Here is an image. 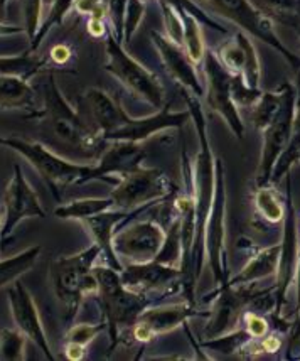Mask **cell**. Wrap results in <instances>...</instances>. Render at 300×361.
<instances>
[{"instance_id":"obj_1","label":"cell","mask_w":300,"mask_h":361,"mask_svg":"<svg viewBox=\"0 0 300 361\" xmlns=\"http://www.w3.org/2000/svg\"><path fill=\"white\" fill-rule=\"evenodd\" d=\"M103 255L96 243L71 257H59L49 267V281L56 299L64 309V321L70 322L78 314L81 302L98 292V281L93 267Z\"/></svg>"},{"instance_id":"obj_2","label":"cell","mask_w":300,"mask_h":361,"mask_svg":"<svg viewBox=\"0 0 300 361\" xmlns=\"http://www.w3.org/2000/svg\"><path fill=\"white\" fill-rule=\"evenodd\" d=\"M98 281V295H100L103 314L106 317V324L110 331L111 348L117 346L120 333L134 328L139 316L147 309V294H139L127 289L122 283L118 270L111 267H93Z\"/></svg>"},{"instance_id":"obj_3","label":"cell","mask_w":300,"mask_h":361,"mask_svg":"<svg viewBox=\"0 0 300 361\" xmlns=\"http://www.w3.org/2000/svg\"><path fill=\"white\" fill-rule=\"evenodd\" d=\"M0 145H6V147L19 152L42 176L56 200L61 197L59 191L68 184H83L88 180L98 179L95 166L76 164V162L66 161V159L59 157L58 154L51 152L39 142L24 140L19 137H7V139H0Z\"/></svg>"},{"instance_id":"obj_4","label":"cell","mask_w":300,"mask_h":361,"mask_svg":"<svg viewBox=\"0 0 300 361\" xmlns=\"http://www.w3.org/2000/svg\"><path fill=\"white\" fill-rule=\"evenodd\" d=\"M46 93V109L42 110V120L48 126V130L64 145L81 150L83 154H95L100 150L101 139L100 132L92 130L87 123H83L80 114L76 111L66 98L63 97L61 90L54 81V75L51 73L48 83L44 88Z\"/></svg>"},{"instance_id":"obj_5","label":"cell","mask_w":300,"mask_h":361,"mask_svg":"<svg viewBox=\"0 0 300 361\" xmlns=\"http://www.w3.org/2000/svg\"><path fill=\"white\" fill-rule=\"evenodd\" d=\"M106 46V64L105 70L115 76L120 83L132 94L144 100L154 109L161 110L164 105V87L154 73L144 68L137 59L123 49L122 42L108 36L105 41Z\"/></svg>"},{"instance_id":"obj_6","label":"cell","mask_w":300,"mask_h":361,"mask_svg":"<svg viewBox=\"0 0 300 361\" xmlns=\"http://www.w3.org/2000/svg\"><path fill=\"white\" fill-rule=\"evenodd\" d=\"M175 186L167 176L158 169L139 167L118 179L110 197L115 208L134 212L139 208H149L150 204L174 195Z\"/></svg>"},{"instance_id":"obj_7","label":"cell","mask_w":300,"mask_h":361,"mask_svg":"<svg viewBox=\"0 0 300 361\" xmlns=\"http://www.w3.org/2000/svg\"><path fill=\"white\" fill-rule=\"evenodd\" d=\"M209 11L214 14H220L231 23H235L243 31L250 32L251 36L258 37L263 42H267L277 51H280L285 56L295 70H300V58L290 53L287 47L282 44L277 34L273 32V25L268 20V17L260 11L251 0H201Z\"/></svg>"},{"instance_id":"obj_8","label":"cell","mask_w":300,"mask_h":361,"mask_svg":"<svg viewBox=\"0 0 300 361\" xmlns=\"http://www.w3.org/2000/svg\"><path fill=\"white\" fill-rule=\"evenodd\" d=\"M204 76L208 80V93H206V100L208 105L211 106L214 111L221 115L223 118L228 122L231 130L237 134V137L242 139L243 132H245V126L243 120L239 117L237 103L233 98V81L235 75L223 66L214 53H206L204 56Z\"/></svg>"},{"instance_id":"obj_9","label":"cell","mask_w":300,"mask_h":361,"mask_svg":"<svg viewBox=\"0 0 300 361\" xmlns=\"http://www.w3.org/2000/svg\"><path fill=\"white\" fill-rule=\"evenodd\" d=\"M295 117V93L290 85H284V102L280 111L270 126L263 130V152L258 169V183L265 184L270 179L273 166L277 164L278 157L289 147L292 139Z\"/></svg>"},{"instance_id":"obj_10","label":"cell","mask_w":300,"mask_h":361,"mask_svg":"<svg viewBox=\"0 0 300 361\" xmlns=\"http://www.w3.org/2000/svg\"><path fill=\"white\" fill-rule=\"evenodd\" d=\"M165 242V231L156 221H135L113 235V250L118 259L145 264L157 259Z\"/></svg>"},{"instance_id":"obj_11","label":"cell","mask_w":300,"mask_h":361,"mask_svg":"<svg viewBox=\"0 0 300 361\" xmlns=\"http://www.w3.org/2000/svg\"><path fill=\"white\" fill-rule=\"evenodd\" d=\"M4 216L6 220L0 228V240H6L11 236L15 226L25 218H44L46 212L42 209L31 184L25 180L23 167H14V176L11 183L7 184L6 192H4Z\"/></svg>"},{"instance_id":"obj_12","label":"cell","mask_w":300,"mask_h":361,"mask_svg":"<svg viewBox=\"0 0 300 361\" xmlns=\"http://www.w3.org/2000/svg\"><path fill=\"white\" fill-rule=\"evenodd\" d=\"M225 178H223L221 161L216 164V189H214V197L211 209H209V218L206 223V255H208L209 264H211L213 274L216 281L223 282L226 275V259H225Z\"/></svg>"},{"instance_id":"obj_13","label":"cell","mask_w":300,"mask_h":361,"mask_svg":"<svg viewBox=\"0 0 300 361\" xmlns=\"http://www.w3.org/2000/svg\"><path fill=\"white\" fill-rule=\"evenodd\" d=\"M7 298L8 304H11L12 317H14L17 329H19L25 338L31 339L34 345L44 353L46 358L54 360L53 353H51L48 338H46L44 328H42L36 302H34L31 292L25 289L23 282H19V279L8 287Z\"/></svg>"},{"instance_id":"obj_14","label":"cell","mask_w":300,"mask_h":361,"mask_svg":"<svg viewBox=\"0 0 300 361\" xmlns=\"http://www.w3.org/2000/svg\"><path fill=\"white\" fill-rule=\"evenodd\" d=\"M191 118L189 110L186 111H170L169 105H165L161 111H157L152 117L144 118H134L125 114L118 127L115 128L111 134L106 137V140L117 142V140H127V142H142L149 137L158 134V132L167 130V128H179L182 127L187 120Z\"/></svg>"},{"instance_id":"obj_15","label":"cell","mask_w":300,"mask_h":361,"mask_svg":"<svg viewBox=\"0 0 300 361\" xmlns=\"http://www.w3.org/2000/svg\"><path fill=\"white\" fill-rule=\"evenodd\" d=\"M150 36H152L154 44H156L162 63H164L169 75L175 81H179V85L189 90L192 94L203 97L204 88L201 85L198 75H196V64L191 61V58L187 56L182 44H177V42H174L173 39H169L164 34L157 31L150 32Z\"/></svg>"},{"instance_id":"obj_16","label":"cell","mask_w":300,"mask_h":361,"mask_svg":"<svg viewBox=\"0 0 300 361\" xmlns=\"http://www.w3.org/2000/svg\"><path fill=\"white\" fill-rule=\"evenodd\" d=\"M145 150L140 142H127L117 140L103 152V156L95 166L98 180L117 184L122 176L132 171L139 169L144 164Z\"/></svg>"},{"instance_id":"obj_17","label":"cell","mask_w":300,"mask_h":361,"mask_svg":"<svg viewBox=\"0 0 300 361\" xmlns=\"http://www.w3.org/2000/svg\"><path fill=\"white\" fill-rule=\"evenodd\" d=\"M223 66L228 70L231 75L242 76L245 85L251 90H258L260 81V64L258 56H256L255 47L245 34H237L233 41H228L220 49L218 54Z\"/></svg>"},{"instance_id":"obj_18","label":"cell","mask_w":300,"mask_h":361,"mask_svg":"<svg viewBox=\"0 0 300 361\" xmlns=\"http://www.w3.org/2000/svg\"><path fill=\"white\" fill-rule=\"evenodd\" d=\"M182 275V270L174 265H165L161 262H145V264H128L120 270L122 283L127 289L147 294L150 290L162 289L170 286Z\"/></svg>"},{"instance_id":"obj_19","label":"cell","mask_w":300,"mask_h":361,"mask_svg":"<svg viewBox=\"0 0 300 361\" xmlns=\"http://www.w3.org/2000/svg\"><path fill=\"white\" fill-rule=\"evenodd\" d=\"M144 209L145 208H139V209H134V212H125V209H118V208L117 212H111V209H108V212H103L100 214H95V216L87 218V220L81 221L83 223V226L87 228L88 233L92 235L93 242L101 248V253L106 259L108 267L118 270V272L123 269L122 262H120L117 253L113 250L115 228H117L118 223L128 220V216H132V214L139 212H144Z\"/></svg>"},{"instance_id":"obj_20","label":"cell","mask_w":300,"mask_h":361,"mask_svg":"<svg viewBox=\"0 0 300 361\" xmlns=\"http://www.w3.org/2000/svg\"><path fill=\"white\" fill-rule=\"evenodd\" d=\"M198 312L192 309L189 302L184 304H170V306H161V307H147L142 314L139 316L137 322H142L147 326L154 338L158 334H164L173 331L177 326H181L189 317L196 316Z\"/></svg>"},{"instance_id":"obj_21","label":"cell","mask_w":300,"mask_h":361,"mask_svg":"<svg viewBox=\"0 0 300 361\" xmlns=\"http://www.w3.org/2000/svg\"><path fill=\"white\" fill-rule=\"evenodd\" d=\"M243 302H245V292L233 290L231 286L226 287V289L221 292V298L218 299L216 302L214 319L209 322V328L206 331L208 336L216 338L218 334L223 333L230 324H233Z\"/></svg>"},{"instance_id":"obj_22","label":"cell","mask_w":300,"mask_h":361,"mask_svg":"<svg viewBox=\"0 0 300 361\" xmlns=\"http://www.w3.org/2000/svg\"><path fill=\"white\" fill-rule=\"evenodd\" d=\"M0 109H34V90L23 76H0Z\"/></svg>"},{"instance_id":"obj_23","label":"cell","mask_w":300,"mask_h":361,"mask_svg":"<svg viewBox=\"0 0 300 361\" xmlns=\"http://www.w3.org/2000/svg\"><path fill=\"white\" fill-rule=\"evenodd\" d=\"M280 253L282 245H275V247L265 248V250L256 253V255L250 260V264L243 269V272L239 274L233 282H230V286L250 283L275 274L278 270V264H280Z\"/></svg>"},{"instance_id":"obj_24","label":"cell","mask_w":300,"mask_h":361,"mask_svg":"<svg viewBox=\"0 0 300 361\" xmlns=\"http://www.w3.org/2000/svg\"><path fill=\"white\" fill-rule=\"evenodd\" d=\"M115 208L111 197H87V200H75L68 204H61L54 209V214L61 220H78L83 221L87 218L95 216L103 212Z\"/></svg>"},{"instance_id":"obj_25","label":"cell","mask_w":300,"mask_h":361,"mask_svg":"<svg viewBox=\"0 0 300 361\" xmlns=\"http://www.w3.org/2000/svg\"><path fill=\"white\" fill-rule=\"evenodd\" d=\"M42 252L41 245L27 248L19 255L12 257V259L0 260V289L8 286V283H14L20 275H24L27 270H31L36 264V260L39 259V253Z\"/></svg>"},{"instance_id":"obj_26","label":"cell","mask_w":300,"mask_h":361,"mask_svg":"<svg viewBox=\"0 0 300 361\" xmlns=\"http://www.w3.org/2000/svg\"><path fill=\"white\" fill-rule=\"evenodd\" d=\"M182 16V24H184V32H182V46L186 49L187 56L191 58V61L194 64L201 63L206 56V47H204V37L201 32L199 23L191 12L179 11Z\"/></svg>"},{"instance_id":"obj_27","label":"cell","mask_w":300,"mask_h":361,"mask_svg":"<svg viewBox=\"0 0 300 361\" xmlns=\"http://www.w3.org/2000/svg\"><path fill=\"white\" fill-rule=\"evenodd\" d=\"M261 12L285 24H300V0H255Z\"/></svg>"},{"instance_id":"obj_28","label":"cell","mask_w":300,"mask_h":361,"mask_svg":"<svg viewBox=\"0 0 300 361\" xmlns=\"http://www.w3.org/2000/svg\"><path fill=\"white\" fill-rule=\"evenodd\" d=\"M44 61H41L36 56L20 54V56H11V58H2L0 56V76L4 75H15L27 78V76L34 75L36 71L41 70Z\"/></svg>"},{"instance_id":"obj_29","label":"cell","mask_w":300,"mask_h":361,"mask_svg":"<svg viewBox=\"0 0 300 361\" xmlns=\"http://www.w3.org/2000/svg\"><path fill=\"white\" fill-rule=\"evenodd\" d=\"M25 336L19 329L0 331V361H23Z\"/></svg>"},{"instance_id":"obj_30","label":"cell","mask_w":300,"mask_h":361,"mask_svg":"<svg viewBox=\"0 0 300 361\" xmlns=\"http://www.w3.org/2000/svg\"><path fill=\"white\" fill-rule=\"evenodd\" d=\"M255 204L261 218H265L267 221L278 223L284 220V206L270 189H258L255 196Z\"/></svg>"},{"instance_id":"obj_31","label":"cell","mask_w":300,"mask_h":361,"mask_svg":"<svg viewBox=\"0 0 300 361\" xmlns=\"http://www.w3.org/2000/svg\"><path fill=\"white\" fill-rule=\"evenodd\" d=\"M145 12L144 0H128L127 4V14H125V29H123V42L128 44L134 36V32L139 27L140 20H142Z\"/></svg>"},{"instance_id":"obj_32","label":"cell","mask_w":300,"mask_h":361,"mask_svg":"<svg viewBox=\"0 0 300 361\" xmlns=\"http://www.w3.org/2000/svg\"><path fill=\"white\" fill-rule=\"evenodd\" d=\"M75 2H76V0H56V4L53 6V11H51L49 17H48V19H46L44 25H42V27H41V31L36 34V39L32 41V49H36V47L41 44L42 37H44L46 32L49 31L51 25L61 24V20L64 19V16H66V12L70 11L71 6Z\"/></svg>"},{"instance_id":"obj_33","label":"cell","mask_w":300,"mask_h":361,"mask_svg":"<svg viewBox=\"0 0 300 361\" xmlns=\"http://www.w3.org/2000/svg\"><path fill=\"white\" fill-rule=\"evenodd\" d=\"M128 0H105L106 14H108L111 24L115 27V39L123 41V29H125V14Z\"/></svg>"},{"instance_id":"obj_34","label":"cell","mask_w":300,"mask_h":361,"mask_svg":"<svg viewBox=\"0 0 300 361\" xmlns=\"http://www.w3.org/2000/svg\"><path fill=\"white\" fill-rule=\"evenodd\" d=\"M103 329H105V324H76L68 331L66 343H75V345L87 348Z\"/></svg>"},{"instance_id":"obj_35","label":"cell","mask_w":300,"mask_h":361,"mask_svg":"<svg viewBox=\"0 0 300 361\" xmlns=\"http://www.w3.org/2000/svg\"><path fill=\"white\" fill-rule=\"evenodd\" d=\"M245 322H246V333L250 334V336L261 338L267 334L268 324H267V321L261 319L260 316L248 312V314L245 316Z\"/></svg>"},{"instance_id":"obj_36","label":"cell","mask_w":300,"mask_h":361,"mask_svg":"<svg viewBox=\"0 0 300 361\" xmlns=\"http://www.w3.org/2000/svg\"><path fill=\"white\" fill-rule=\"evenodd\" d=\"M287 149H289V150L285 152L284 161L287 159V166H289L290 161H294V156L299 152V149H300V106H299L297 115L294 117L292 139H290V144H289V147H287Z\"/></svg>"},{"instance_id":"obj_37","label":"cell","mask_w":300,"mask_h":361,"mask_svg":"<svg viewBox=\"0 0 300 361\" xmlns=\"http://www.w3.org/2000/svg\"><path fill=\"white\" fill-rule=\"evenodd\" d=\"M88 31L93 37H103L106 36V27L103 19H98V17H92L88 23Z\"/></svg>"},{"instance_id":"obj_38","label":"cell","mask_w":300,"mask_h":361,"mask_svg":"<svg viewBox=\"0 0 300 361\" xmlns=\"http://www.w3.org/2000/svg\"><path fill=\"white\" fill-rule=\"evenodd\" d=\"M51 56H53V59H54L56 63L64 64V63L70 61L71 51H70V47H68V46L59 44V46H56L53 51H51Z\"/></svg>"},{"instance_id":"obj_39","label":"cell","mask_w":300,"mask_h":361,"mask_svg":"<svg viewBox=\"0 0 300 361\" xmlns=\"http://www.w3.org/2000/svg\"><path fill=\"white\" fill-rule=\"evenodd\" d=\"M66 358L71 361H80L85 358V346L75 345V343H66Z\"/></svg>"},{"instance_id":"obj_40","label":"cell","mask_w":300,"mask_h":361,"mask_svg":"<svg viewBox=\"0 0 300 361\" xmlns=\"http://www.w3.org/2000/svg\"><path fill=\"white\" fill-rule=\"evenodd\" d=\"M282 341L277 336H268L261 341V350L267 351V353H277L280 350Z\"/></svg>"},{"instance_id":"obj_41","label":"cell","mask_w":300,"mask_h":361,"mask_svg":"<svg viewBox=\"0 0 300 361\" xmlns=\"http://www.w3.org/2000/svg\"><path fill=\"white\" fill-rule=\"evenodd\" d=\"M295 283H297V309L300 307V253L297 255V264H295Z\"/></svg>"},{"instance_id":"obj_42","label":"cell","mask_w":300,"mask_h":361,"mask_svg":"<svg viewBox=\"0 0 300 361\" xmlns=\"http://www.w3.org/2000/svg\"><path fill=\"white\" fill-rule=\"evenodd\" d=\"M297 311H300V307L297 309ZM300 338V314H299V319L297 322H295L294 326V333H292V341H297V339Z\"/></svg>"},{"instance_id":"obj_43","label":"cell","mask_w":300,"mask_h":361,"mask_svg":"<svg viewBox=\"0 0 300 361\" xmlns=\"http://www.w3.org/2000/svg\"><path fill=\"white\" fill-rule=\"evenodd\" d=\"M2 216H4V204H0V228H2Z\"/></svg>"},{"instance_id":"obj_44","label":"cell","mask_w":300,"mask_h":361,"mask_svg":"<svg viewBox=\"0 0 300 361\" xmlns=\"http://www.w3.org/2000/svg\"><path fill=\"white\" fill-rule=\"evenodd\" d=\"M53 2H54V0H44V6H46V7H49L51 4H53Z\"/></svg>"},{"instance_id":"obj_45","label":"cell","mask_w":300,"mask_h":361,"mask_svg":"<svg viewBox=\"0 0 300 361\" xmlns=\"http://www.w3.org/2000/svg\"><path fill=\"white\" fill-rule=\"evenodd\" d=\"M295 159H300V152L295 154V156H294V161H295Z\"/></svg>"},{"instance_id":"obj_46","label":"cell","mask_w":300,"mask_h":361,"mask_svg":"<svg viewBox=\"0 0 300 361\" xmlns=\"http://www.w3.org/2000/svg\"><path fill=\"white\" fill-rule=\"evenodd\" d=\"M0 2H2V4H6V2H7V0H0Z\"/></svg>"},{"instance_id":"obj_47","label":"cell","mask_w":300,"mask_h":361,"mask_svg":"<svg viewBox=\"0 0 300 361\" xmlns=\"http://www.w3.org/2000/svg\"><path fill=\"white\" fill-rule=\"evenodd\" d=\"M144 2H145V0H144Z\"/></svg>"}]
</instances>
